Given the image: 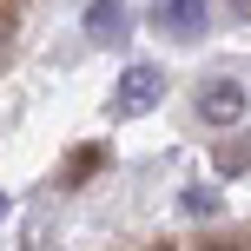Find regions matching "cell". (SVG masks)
Listing matches in <instances>:
<instances>
[{
  "mask_svg": "<svg viewBox=\"0 0 251 251\" xmlns=\"http://www.w3.org/2000/svg\"><path fill=\"white\" fill-rule=\"evenodd\" d=\"M159 93H165V73H159V66H126V73H119V93H113V113L119 119H139V113L159 106Z\"/></svg>",
  "mask_w": 251,
  "mask_h": 251,
  "instance_id": "cell-1",
  "label": "cell"
},
{
  "mask_svg": "<svg viewBox=\"0 0 251 251\" xmlns=\"http://www.w3.org/2000/svg\"><path fill=\"white\" fill-rule=\"evenodd\" d=\"M245 106H251V93L238 86V79H205L199 86V119L205 126H238Z\"/></svg>",
  "mask_w": 251,
  "mask_h": 251,
  "instance_id": "cell-2",
  "label": "cell"
},
{
  "mask_svg": "<svg viewBox=\"0 0 251 251\" xmlns=\"http://www.w3.org/2000/svg\"><path fill=\"white\" fill-rule=\"evenodd\" d=\"M152 20H159V33H172V40H199L205 33V0H159Z\"/></svg>",
  "mask_w": 251,
  "mask_h": 251,
  "instance_id": "cell-3",
  "label": "cell"
},
{
  "mask_svg": "<svg viewBox=\"0 0 251 251\" xmlns=\"http://www.w3.org/2000/svg\"><path fill=\"white\" fill-rule=\"evenodd\" d=\"M126 26H132V7H126V0H93V7H86V33L106 40V47H119Z\"/></svg>",
  "mask_w": 251,
  "mask_h": 251,
  "instance_id": "cell-4",
  "label": "cell"
},
{
  "mask_svg": "<svg viewBox=\"0 0 251 251\" xmlns=\"http://www.w3.org/2000/svg\"><path fill=\"white\" fill-rule=\"evenodd\" d=\"M251 165V139H231V146H218V172H245Z\"/></svg>",
  "mask_w": 251,
  "mask_h": 251,
  "instance_id": "cell-5",
  "label": "cell"
},
{
  "mask_svg": "<svg viewBox=\"0 0 251 251\" xmlns=\"http://www.w3.org/2000/svg\"><path fill=\"white\" fill-rule=\"evenodd\" d=\"M178 205H185L192 218H205V212H218V192H212V185H185V199H178Z\"/></svg>",
  "mask_w": 251,
  "mask_h": 251,
  "instance_id": "cell-6",
  "label": "cell"
},
{
  "mask_svg": "<svg viewBox=\"0 0 251 251\" xmlns=\"http://www.w3.org/2000/svg\"><path fill=\"white\" fill-rule=\"evenodd\" d=\"M231 13H238V20H251V0H231Z\"/></svg>",
  "mask_w": 251,
  "mask_h": 251,
  "instance_id": "cell-7",
  "label": "cell"
},
{
  "mask_svg": "<svg viewBox=\"0 0 251 251\" xmlns=\"http://www.w3.org/2000/svg\"><path fill=\"white\" fill-rule=\"evenodd\" d=\"M7 33H13V20H7V13H0V40H7Z\"/></svg>",
  "mask_w": 251,
  "mask_h": 251,
  "instance_id": "cell-8",
  "label": "cell"
},
{
  "mask_svg": "<svg viewBox=\"0 0 251 251\" xmlns=\"http://www.w3.org/2000/svg\"><path fill=\"white\" fill-rule=\"evenodd\" d=\"M199 251H238V245H199Z\"/></svg>",
  "mask_w": 251,
  "mask_h": 251,
  "instance_id": "cell-9",
  "label": "cell"
},
{
  "mask_svg": "<svg viewBox=\"0 0 251 251\" xmlns=\"http://www.w3.org/2000/svg\"><path fill=\"white\" fill-rule=\"evenodd\" d=\"M152 251H172V245H152Z\"/></svg>",
  "mask_w": 251,
  "mask_h": 251,
  "instance_id": "cell-10",
  "label": "cell"
}]
</instances>
